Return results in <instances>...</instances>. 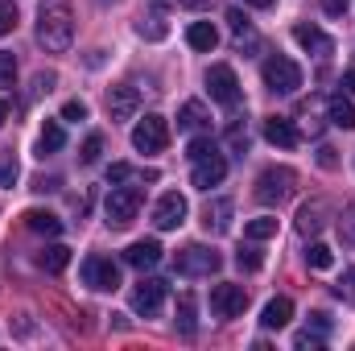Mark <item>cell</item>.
<instances>
[{
  "label": "cell",
  "mask_w": 355,
  "mask_h": 351,
  "mask_svg": "<svg viewBox=\"0 0 355 351\" xmlns=\"http://www.w3.org/2000/svg\"><path fill=\"white\" fill-rule=\"evenodd\" d=\"M37 42L50 54L71 50V42H75V12H71L67 0H42V8H37Z\"/></svg>",
  "instance_id": "6da1fadb"
},
{
  "label": "cell",
  "mask_w": 355,
  "mask_h": 351,
  "mask_svg": "<svg viewBox=\"0 0 355 351\" xmlns=\"http://www.w3.org/2000/svg\"><path fill=\"white\" fill-rule=\"evenodd\" d=\"M293 186H297V174H293L289 166H268V170H261L252 194H257L265 207H281V203L293 194Z\"/></svg>",
  "instance_id": "7a4b0ae2"
},
{
  "label": "cell",
  "mask_w": 355,
  "mask_h": 351,
  "mask_svg": "<svg viewBox=\"0 0 355 351\" xmlns=\"http://www.w3.org/2000/svg\"><path fill=\"white\" fill-rule=\"evenodd\" d=\"M103 211H107V223H112V228H128V223L137 219V211H141V190H137V186H124V182L112 186Z\"/></svg>",
  "instance_id": "3957f363"
},
{
  "label": "cell",
  "mask_w": 355,
  "mask_h": 351,
  "mask_svg": "<svg viewBox=\"0 0 355 351\" xmlns=\"http://www.w3.org/2000/svg\"><path fill=\"white\" fill-rule=\"evenodd\" d=\"M170 145V124H166V116H145V120H137V128H132V149L137 153H162Z\"/></svg>",
  "instance_id": "277c9868"
},
{
  "label": "cell",
  "mask_w": 355,
  "mask_h": 351,
  "mask_svg": "<svg viewBox=\"0 0 355 351\" xmlns=\"http://www.w3.org/2000/svg\"><path fill=\"white\" fill-rule=\"evenodd\" d=\"M265 87L268 91H281V95H293V91L302 87V67H297L293 58L272 54V58L265 62Z\"/></svg>",
  "instance_id": "5b68a950"
},
{
  "label": "cell",
  "mask_w": 355,
  "mask_h": 351,
  "mask_svg": "<svg viewBox=\"0 0 355 351\" xmlns=\"http://www.w3.org/2000/svg\"><path fill=\"white\" fill-rule=\"evenodd\" d=\"M219 264H223V257L207 244H190L178 252V273H186V277H211V273H219Z\"/></svg>",
  "instance_id": "8992f818"
},
{
  "label": "cell",
  "mask_w": 355,
  "mask_h": 351,
  "mask_svg": "<svg viewBox=\"0 0 355 351\" xmlns=\"http://www.w3.org/2000/svg\"><path fill=\"white\" fill-rule=\"evenodd\" d=\"M207 91H211V99L223 103V108H236V103H240V79H236V71H232L227 62H219V67L207 71Z\"/></svg>",
  "instance_id": "52a82bcc"
},
{
  "label": "cell",
  "mask_w": 355,
  "mask_h": 351,
  "mask_svg": "<svg viewBox=\"0 0 355 351\" xmlns=\"http://www.w3.org/2000/svg\"><path fill=\"white\" fill-rule=\"evenodd\" d=\"M211 310H215L219 318L244 314V310H248V289H244V285H232V281L215 285V289H211Z\"/></svg>",
  "instance_id": "ba28073f"
},
{
  "label": "cell",
  "mask_w": 355,
  "mask_h": 351,
  "mask_svg": "<svg viewBox=\"0 0 355 351\" xmlns=\"http://www.w3.org/2000/svg\"><path fill=\"white\" fill-rule=\"evenodd\" d=\"M186 198L178 194V190H170V194H162L157 198V207H153V228L157 232H174V228H182L186 223Z\"/></svg>",
  "instance_id": "9c48e42d"
},
{
  "label": "cell",
  "mask_w": 355,
  "mask_h": 351,
  "mask_svg": "<svg viewBox=\"0 0 355 351\" xmlns=\"http://www.w3.org/2000/svg\"><path fill=\"white\" fill-rule=\"evenodd\" d=\"M162 306H166V281L145 277V281L132 289V310L145 314V318H153V314H162Z\"/></svg>",
  "instance_id": "30bf717a"
},
{
  "label": "cell",
  "mask_w": 355,
  "mask_h": 351,
  "mask_svg": "<svg viewBox=\"0 0 355 351\" xmlns=\"http://www.w3.org/2000/svg\"><path fill=\"white\" fill-rule=\"evenodd\" d=\"M83 281L91 289H99V293H112V289H120V268L107 257H87L83 261Z\"/></svg>",
  "instance_id": "8fae6325"
},
{
  "label": "cell",
  "mask_w": 355,
  "mask_h": 351,
  "mask_svg": "<svg viewBox=\"0 0 355 351\" xmlns=\"http://www.w3.org/2000/svg\"><path fill=\"white\" fill-rule=\"evenodd\" d=\"M137 108H141V91L137 87L116 83V87L107 91V116H112V120H132Z\"/></svg>",
  "instance_id": "7c38bea8"
},
{
  "label": "cell",
  "mask_w": 355,
  "mask_h": 351,
  "mask_svg": "<svg viewBox=\"0 0 355 351\" xmlns=\"http://www.w3.org/2000/svg\"><path fill=\"white\" fill-rule=\"evenodd\" d=\"M293 42L306 50V54H314V58H327V54H335V42L318 29V25H293Z\"/></svg>",
  "instance_id": "4fadbf2b"
},
{
  "label": "cell",
  "mask_w": 355,
  "mask_h": 351,
  "mask_svg": "<svg viewBox=\"0 0 355 351\" xmlns=\"http://www.w3.org/2000/svg\"><path fill=\"white\" fill-rule=\"evenodd\" d=\"M223 178H227V162H223L219 153H211V157L194 162V174H190V182H194L198 190H211V186H219Z\"/></svg>",
  "instance_id": "5bb4252c"
},
{
  "label": "cell",
  "mask_w": 355,
  "mask_h": 351,
  "mask_svg": "<svg viewBox=\"0 0 355 351\" xmlns=\"http://www.w3.org/2000/svg\"><path fill=\"white\" fill-rule=\"evenodd\" d=\"M265 141L268 145H277V149H297V128H293V120H285V116H268L265 120Z\"/></svg>",
  "instance_id": "9a60e30c"
},
{
  "label": "cell",
  "mask_w": 355,
  "mask_h": 351,
  "mask_svg": "<svg viewBox=\"0 0 355 351\" xmlns=\"http://www.w3.org/2000/svg\"><path fill=\"white\" fill-rule=\"evenodd\" d=\"M232 198H211L207 203V211H202V228L211 232V236H223L227 228H232Z\"/></svg>",
  "instance_id": "2e32d148"
},
{
  "label": "cell",
  "mask_w": 355,
  "mask_h": 351,
  "mask_svg": "<svg viewBox=\"0 0 355 351\" xmlns=\"http://www.w3.org/2000/svg\"><path fill=\"white\" fill-rule=\"evenodd\" d=\"M157 261H162V244L157 240H137V244L124 248V264H132V268H153Z\"/></svg>",
  "instance_id": "e0dca14e"
},
{
  "label": "cell",
  "mask_w": 355,
  "mask_h": 351,
  "mask_svg": "<svg viewBox=\"0 0 355 351\" xmlns=\"http://www.w3.org/2000/svg\"><path fill=\"white\" fill-rule=\"evenodd\" d=\"M289 318H293V302L289 298H272V302H265V310H261V327L265 331L289 327Z\"/></svg>",
  "instance_id": "ac0fdd59"
},
{
  "label": "cell",
  "mask_w": 355,
  "mask_h": 351,
  "mask_svg": "<svg viewBox=\"0 0 355 351\" xmlns=\"http://www.w3.org/2000/svg\"><path fill=\"white\" fill-rule=\"evenodd\" d=\"M322 223H327V203H322V198H314V203H306V207L297 211V232H302V236H314Z\"/></svg>",
  "instance_id": "d6986e66"
},
{
  "label": "cell",
  "mask_w": 355,
  "mask_h": 351,
  "mask_svg": "<svg viewBox=\"0 0 355 351\" xmlns=\"http://www.w3.org/2000/svg\"><path fill=\"white\" fill-rule=\"evenodd\" d=\"M186 42H190L194 50H202V54H211V50L219 46V33H215V25H211V21H194V25L186 29Z\"/></svg>",
  "instance_id": "ffe728a7"
},
{
  "label": "cell",
  "mask_w": 355,
  "mask_h": 351,
  "mask_svg": "<svg viewBox=\"0 0 355 351\" xmlns=\"http://www.w3.org/2000/svg\"><path fill=\"white\" fill-rule=\"evenodd\" d=\"M67 145V132H62V124L58 120H46L42 124V132H37V157H46V153H58Z\"/></svg>",
  "instance_id": "44dd1931"
},
{
  "label": "cell",
  "mask_w": 355,
  "mask_h": 351,
  "mask_svg": "<svg viewBox=\"0 0 355 351\" xmlns=\"http://www.w3.org/2000/svg\"><path fill=\"white\" fill-rule=\"evenodd\" d=\"M207 108L198 103V99H186L182 103V112H178V128H186V132H198V128H207Z\"/></svg>",
  "instance_id": "7402d4cb"
},
{
  "label": "cell",
  "mask_w": 355,
  "mask_h": 351,
  "mask_svg": "<svg viewBox=\"0 0 355 351\" xmlns=\"http://www.w3.org/2000/svg\"><path fill=\"white\" fill-rule=\"evenodd\" d=\"M25 228L37 236H62V219L50 211H25Z\"/></svg>",
  "instance_id": "603a6c76"
},
{
  "label": "cell",
  "mask_w": 355,
  "mask_h": 351,
  "mask_svg": "<svg viewBox=\"0 0 355 351\" xmlns=\"http://www.w3.org/2000/svg\"><path fill=\"white\" fill-rule=\"evenodd\" d=\"M327 116H331V124H335V128H343V132H352V128H355V103H352V99H343V95L327 103Z\"/></svg>",
  "instance_id": "cb8c5ba5"
},
{
  "label": "cell",
  "mask_w": 355,
  "mask_h": 351,
  "mask_svg": "<svg viewBox=\"0 0 355 351\" xmlns=\"http://www.w3.org/2000/svg\"><path fill=\"white\" fill-rule=\"evenodd\" d=\"M37 264H42L46 273H62V268L71 264V248H67V244H50V248H42Z\"/></svg>",
  "instance_id": "d4e9b609"
},
{
  "label": "cell",
  "mask_w": 355,
  "mask_h": 351,
  "mask_svg": "<svg viewBox=\"0 0 355 351\" xmlns=\"http://www.w3.org/2000/svg\"><path fill=\"white\" fill-rule=\"evenodd\" d=\"M244 236H248L252 244H261V240H272V236H277V219H272V215L248 219V223H244Z\"/></svg>",
  "instance_id": "484cf974"
},
{
  "label": "cell",
  "mask_w": 355,
  "mask_h": 351,
  "mask_svg": "<svg viewBox=\"0 0 355 351\" xmlns=\"http://www.w3.org/2000/svg\"><path fill=\"white\" fill-rule=\"evenodd\" d=\"M137 33L141 37H149V42H162L170 29H166V21H162V12H153V17H145V21H137Z\"/></svg>",
  "instance_id": "4316f807"
},
{
  "label": "cell",
  "mask_w": 355,
  "mask_h": 351,
  "mask_svg": "<svg viewBox=\"0 0 355 351\" xmlns=\"http://www.w3.org/2000/svg\"><path fill=\"white\" fill-rule=\"evenodd\" d=\"M178 327H182V335H194V298L190 293L178 302Z\"/></svg>",
  "instance_id": "83f0119b"
},
{
  "label": "cell",
  "mask_w": 355,
  "mask_h": 351,
  "mask_svg": "<svg viewBox=\"0 0 355 351\" xmlns=\"http://www.w3.org/2000/svg\"><path fill=\"white\" fill-rule=\"evenodd\" d=\"M99 153H103V137H99V132H91L87 141H83V149H79V162H83V166H95V162H99Z\"/></svg>",
  "instance_id": "f1b7e54d"
},
{
  "label": "cell",
  "mask_w": 355,
  "mask_h": 351,
  "mask_svg": "<svg viewBox=\"0 0 355 351\" xmlns=\"http://www.w3.org/2000/svg\"><path fill=\"white\" fill-rule=\"evenodd\" d=\"M306 264H310V268H331L335 257H331L327 244H310V248H306Z\"/></svg>",
  "instance_id": "f546056e"
},
{
  "label": "cell",
  "mask_w": 355,
  "mask_h": 351,
  "mask_svg": "<svg viewBox=\"0 0 355 351\" xmlns=\"http://www.w3.org/2000/svg\"><path fill=\"white\" fill-rule=\"evenodd\" d=\"M339 236H343V244L355 248V203H347L343 215H339Z\"/></svg>",
  "instance_id": "4dcf8cb0"
},
{
  "label": "cell",
  "mask_w": 355,
  "mask_h": 351,
  "mask_svg": "<svg viewBox=\"0 0 355 351\" xmlns=\"http://www.w3.org/2000/svg\"><path fill=\"white\" fill-rule=\"evenodd\" d=\"M227 145H232V149H236V153H240V157H244V153H248V128H244V124H240V120H236V124H232V128H227Z\"/></svg>",
  "instance_id": "1f68e13d"
},
{
  "label": "cell",
  "mask_w": 355,
  "mask_h": 351,
  "mask_svg": "<svg viewBox=\"0 0 355 351\" xmlns=\"http://www.w3.org/2000/svg\"><path fill=\"white\" fill-rule=\"evenodd\" d=\"M211 153H215L211 137H194V141L186 145V157H190V162H202V157H211Z\"/></svg>",
  "instance_id": "d6a6232c"
},
{
  "label": "cell",
  "mask_w": 355,
  "mask_h": 351,
  "mask_svg": "<svg viewBox=\"0 0 355 351\" xmlns=\"http://www.w3.org/2000/svg\"><path fill=\"white\" fill-rule=\"evenodd\" d=\"M12 79H17V58L0 50V87H12Z\"/></svg>",
  "instance_id": "836d02e7"
},
{
  "label": "cell",
  "mask_w": 355,
  "mask_h": 351,
  "mask_svg": "<svg viewBox=\"0 0 355 351\" xmlns=\"http://www.w3.org/2000/svg\"><path fill=\"white\" fill-rule=\"evenodd\" d=\"M17 29V4L12 0H0V37Z\"/></svg>",
  "instance_id": "e575fe53"
},
{
  "label": "cell",
  "mask_w": 355,
  "mask_h": 351,
  "mask_svg": "<svg viewBox=\"0 0 355 351\" xmlns=\"http://www.w3.org/2000/svg\"><path fill=\"white\" fill-rule=\"evenodd\" d=\"M236 264H240L244 273H257V268L265 264V257H261L257 248H240V252H236Z\"/></svg>",
  "instance_id": "d590c367"
},
{
  "label": "cell",
  "mask_w": 355,
  "mask_h": 351,
  "mask_svg": "<svg viewBox=\"0 0 355 351\" xmlns=\"http://www.w3.org/2000/svg\"><path fill=\"white\" fill-rule=\"evenodd\" d=\"M17 182V157L12 153H0V190Z\"/></svg>",
  "instance_id": "8d00e7d4"
},
{
  "label": "cell",
  "mask_w": 355,
  "mask_h": 351,
  "mask_svg": "<svg viewBox=\"0 0 355 351\" xmlns=\"http://www.w3.org/2000/svg\"><path fill=\"white\" fill-rule=\"evenodd\" d=\"M322 343H327V335H318V331H314V335H310V331L293 335V348H297V351H318Z\"/></svg>",
  "instance_id": "74e56055"
},
{
  "label": "cell",
  "mask_w": 355,
  "mask_h": 351,
  "mask_svg": "<svg viewBox=\"0 0 355 351\" xmlns=\"http://www.w3.org/2000/svg\"><path fill=\"white\" fill-rule=\"evenodd\" d=\"M62 120H75V124L87 120V103H83V99H67V103H62Z\"/></svg>",
  "instance_id": "f35d334b"
},
{
  "label": "cell",
  "mask_w": 355,
  "mask_h": 351,
  "mask_svg": "<svg viewBox=\"0 0 355 351\" xmlns=\"http://www.w3.org/2000/svg\"><path fill=\"white\" fill-rule=\"evenodd\" d=\"M132 174H137L132 166H124V162H116V166L107 170V182H112V186H120V182H128V178H132Z\"/></svg>",
  "instance_id": "ab89813d"
},
{
  "label": "cell",
  "mask_w": 355,
  "mask_h": 351,
  "mask_svg": "<svg viewBox=\"0 0 355 351\" xmlns=\"http://www.w3.org/2000/svg\"><path fill=\"white\" fill-rule=\"evenodd\" d=\"M339 298H352V302H355V268L343 273V281H339Z\"/></svg>",
  "instance_id": "60d3db41"
},
{
  "label": "cell",
  "mask_w": 355,
  "mask_h": 351,
  "mask_svg": "<svg viewBox=\"0 0 355 351\" xmlns=\"http://www.w3.org/2000/svg\"><path fill=\"white\" fill-rule=\"evenodd\" d=\"M227 21H232V29H236V33H244V29H252V21H248V17H244L240 8H232V12H227Z\"/></svg>",
  "instance_id": "b9f144b4"
},
{
  "label": "cell",
  "mask_w": 355,
  "mask_h": 351,
  "mask_svg": "<svg viewBox=\"0 0 355 351\" xmlns=\"http://www.w3.org/2000/svg\"><path fill=\"white\" fill-rule=\"evenodd\" d=\"M322 12L327 17H343L347 12V0H322Z\"/></svg>",
  "instance_id": "7bdbcfd3"
},
{
  "label": "cell",
  "mask_w": 355,
  "mask_h": 351,
  "mask_svg": "<svg viewBox=\"0 0 355 351\" xmlns=\"http://www.w3.org/2000/svg\"><path fill=\"white\" fill-rule=\"evenodd\" d=\"M310 318H314V331H318V335L331 331V314H310Z\"/></svg>",
  "instance_id": "ee69618b"
},
{
  "label": "cell",
  "mask_w": 355,
  "mask_h": 351,
  "mask_svg": "<svg viewBox=\"0 0 355 351\" xmlns=\"http://www.w3.org/2000/svg\"><path fill=\"white\" fill-rule=\"evenodd\" d=\"M178 4H182V8H194V12H198V8H211L215 0H178Z\"/></svg>",
  "instance_id": "f6af8a7d"
},
{
  "label": "cell",
  "mask_w": 355,
  "mask_h": 351,
  "mask_svg": "<svg viewBox=\"0 0 355 351\" xmlns=\"http://www.w3.org/2000/svg\"><path fill=\"white\" fill-rule=\"evenodd\" d=\"M343 91H352V95H355V67L343 71Z\"/></svg>",
  "instance_id": "bcb514c9"
},
{
  "label": "cell",
  "mask_w": 355,
  "mask_h": 351,
  "mask_svg": "<svg viewBox=\"0 0 355 351\" xmlns=\"http://www.w3.org/2000/svg\"><path fill=\"white\" fill-rule=\"evenodd\" d=\"M318 162H322V166H335V149L322 145V149H318Z\"/></svg>",
  "instance_id": "7dc6e473"
},
{
  "label": "cell",
  "mask_w": 355,
  "mask_h": 351,
  "mask_svg": "<svg viewBox=\"0 0 355 351\" xmlns=\"http://www.w3.org/2000/svg\"><path fill=\"white\" fill-rule=\"evenodd\" d=\"M4 120H8V99L0 95V124H4Z\"/></svg>",
  "instance_id": "c3c4849f"
},
{
  "label": "cell",
  "mask_w": 355,
  "mask_h": 351,
  "mask_svg": "<svg viewBox=\"0 0 355 351\" xmlns=\"http://www.w3.org/2000/svg\"><path fill=\"white\" fill-rule=\"evenodd\" d=\"M244 4H252V8H272V0H244Z\"/></svg>",
  "instance_id": "681fc988"
}]
</instances>
